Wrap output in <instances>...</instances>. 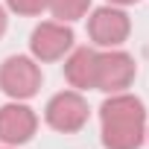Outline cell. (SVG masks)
<instances>
[{"mask_svg": "<svg viewBox=\"0 0 149 149\" xmlns=\"http://www.w3.org/2000/svg\"><path fill=\"white\" fill-rule=\"evenodd\" d=\"M73 50V29L61 21H41L29 35V56L38 64L61 61Z\"/></svg>", "mask_w": 149, "mask_h": 149, "instance_id": "cell-6", "label": "cell"}, {"mask_svg": "<svg viewBox=\"0 0 149 149\" xmlns=\"http://www.w3.org/2000/svg\"><path fill=\"white\" fill-rule=\"evenodd\" d=\"M105 3H111V6H134V3H140V0H105Z\"/></svg>", "mask_w": 149, "mask_h": 149, "instance_id": "cell-12", "label": "cell"}, {"mask_svg": "<svg viewBox=\"0 0 149 149\" xmlns=\"http://www.w3.org/2000/svg\"><path fill=\"white\" fill-rule=\"evenodd\" d=\"M146 105L140 97L120 91L105 94L100 105V143L102 149H140L146 140Z\"/></svg>", "mask_w": 149, "mask_h": 149, "instance_id": "cell-1", "label": "cell"}, {"mask_svg": "<svg viewBox=\"0 0 149 149\" xmlns=\"http://www.w3.org/2000/svg\"><path fill=\"white\" fill-rule=\"evenodd\" d=\"M146 140H149V123H146Z\"/></svg>", "mask_w": 149, "mask_h": 149, "instance_id": "cell-13", "label": "cell"}, {"mask_svg": "<svg viewBox=\"0 0 149 149\" xmlns=\"http://www.w3.org/2000/svg\"><path fill=\"white\" fill-rule=\"evenodd\" d=\"M6 12L18 18H38L47 12V0H6Z\"/></svg>", "mask_w": 149, "mask_h": 149, "instance_id": "cell-10", "label": "cell"}, {"mask_svg": "<svg viewBox=\"0 0 149 149\" xmlns=\"http://www.w3.org/2000/svg\"><path fill=\"white\" fill-rule=\"evenodd\" d=\"M0 149H15V146H0Z\"/></svg>", "mask_w": 149, "mask_h": 149, "instance_id": "cell-14", "label": "cell"}, {"mask_svg": "<svg viewBox=\"0 0 149 149\" xmlns=\"http://www.w3.org/2000/svg\"><path fill=\"white\" fill-rule=\"evenodd\" d=\"M88 120H91V105L82 91L73 88L58 91L44 105V123L58 134H76L88 126Z\"/></svg>", "mask_w": 149, "mask_h": 149, "instance_id": "cell-2", "label": "cell"}, {"mask_svg": "<svg viewBox=\"0 0 149 149\" xmlns=\"http://www.w3.org/2000/svg\"><path fill=\"white\" fill-rule=\"evenodd\" d=\"M6 29H9V12H6V6H0V38L6 35Z\"/></svg>", "mask_w": 149, "mask_h": 149, "instance_id": "cell-11", "label": "cell"}, {"mask_svg": "<svg viewBox=\"0 0 149 149\" xmlns=\"http://www.w3.org/2000/svg\"><path fill=\"white\" fill-rule=\"evenodd\" d=\"M132 35V18L123 6H100V9H91L88 12V38H91V47L97 50H114V47H123Z\"/></svg>", "mask_w": 149, "mask_h": 149, "instance_id": "cell-4", "label": "cell"}, {"mask_svg": "<svg viewBox=\"0 0 149 149\" xmlns=\"http://www.w3.org/2000/svg\"><path fill=\"white\" fill-rule=\"evenodd\" d=\"M38 132V114L29 102L9 100L0 108V143L3 146H24Z\"/></svg>", "mask_w": 149, "mask_h": 149, "instance_id": "cell-7", "label": "cell"}, {"mask_svg": "<svg viewBox=\"0 0 149 149\" xmlns=\"http://www.w3.org/2000/svg\"><path fill=\"white\" fill-rule=\"evenodd\" d=\"M97 47H73L64 56V79L73 91H94V79H97Z\"/></svg>", "mask_w": 149, "mask_h": 149, "instance_id": "cell-8", "label": "cell"}, {"mask_svg": "<svg viewBox=\"0 0 149 149\" xmlns=\"http://www.w3.org/2000/svg\"><path fill=\"white\" fill-rule=\"evenodd\" d=\"M47 12L53 15V21L76 24L91 12V0H47Z\"/></svg>", "mask_w": 149, "mask_h": 149, "instance_id": "cell-9", "label": "cell"}, {"mask_svg": "<svg viewBox=\"0 0 149 149\" xmlns=\"http://www.w3.org/2000/svg\"><path fill=\"white\" fill-rule=\"evenodd\" d=\"M137 79V61L132 53H126L123 47L114 50H100L97 56V79H94V91L102 94H120L129 91Z\"/></svg>", "mask_w": 149, "mask_h": 149, "instance_id": "cell-5", "label": "cell"}, {"mask_svg": "<svg viewBox=\"0 0 149 149\" xmlns=\"http://www.w3.org/2000/svg\"><path fill=\"white\" fill-rule=\"evenodd\" d=\"M41 82H44V73L32 56L18 53V56L3 58V64H0V91L9 100L29 102L41 91Z\"/></svg>", "mask_w": 149, "mask_h": 149, "instance_id": "cell-3", "label": "cell"}]
</instances>
